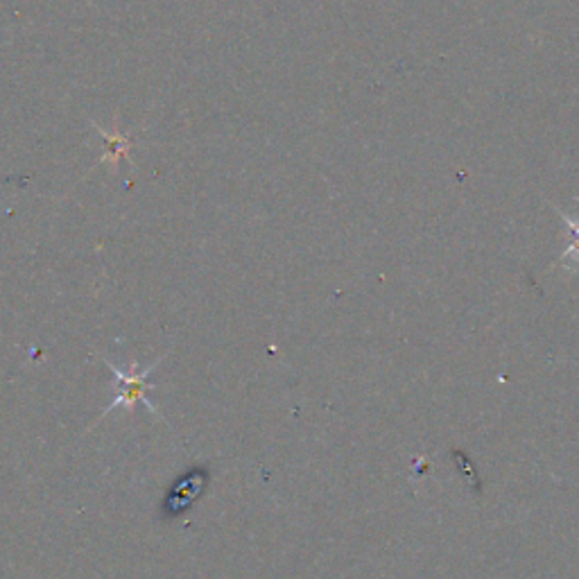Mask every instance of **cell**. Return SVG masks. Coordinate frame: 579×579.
I'll use <instances>...</instances> for the list:
<instances>
[{
    "label": "cell",
    "instance_id": "cell-2",
    "mask_svg": "<svg viewBox=\"0 0 579 579\" xmlns=\"http://www.w3.org/2000/svg\"><path fill=\"white\" fill-rule=\"evenodd\" d=\"M94 127H96V131L105 138V145H107L102 164H109L111 168H118L122 159H129V150H131L134 140H131L127 134H120V131H118V125H114L111 131L102 129L98 122H94Z\"/></svg>",
    "mask_w": 579,
    "mask_h": 579
},
{
    "label": "cell",
    "instance_id": "cell-1",
    "mask_svg": "<svg viewBox=\"0 0 579 579\" xmlns=\"http://www.w3.org/2000/svg\"><path fill=\"white\" fill-rule=\"evenodd\" d=\"M159 362H161V360L153 362V365L145 367V370H138V362H131L129 370H118V367L114 365V362L105 360V365H107L109 372L116 376L118 394H116V399L107 405V410L102 412L100 419H105V416H107L111 410H116V408H125L129 414H134L136 403H143L155 416H159L155 403H153L148 396H145V392L155 387V383H150L148 379H150L153 372L159 367ZM100 419H98V421H100Z\"/></svg>",
    "mask_w": 579,
    "mask_h": 579
}]
</instances>
